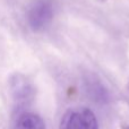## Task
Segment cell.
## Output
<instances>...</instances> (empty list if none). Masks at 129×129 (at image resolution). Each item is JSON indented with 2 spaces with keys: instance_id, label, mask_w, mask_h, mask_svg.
Here are the masks:
<instances>
[{
  "instance_id": "1",
  "label": "cell",
  "mask_w": 129,
  "mask_h": 129,
  "mask_svg": "<svg viewBox=\"0 0 129 129\" xmlns=\"http://www.w3.org/2000/svg\"><path fill=\"white\" fill-rule=\"evenodd\" d=\"M59 129H99V122L91 109L75 107L64 112Z\"/></svg>"
},
{
  "instance_id": "2",
  "label": "cell",
  "mask_w": 129,
  "mask_h": 129,
  "mask_svg": "<svg viewBox=\"0 0 129 129\" xmlns=\"http://www.w3.org/2000/svg\"><path fill=\"white\" fill-rule=\"evenodd\" d=\"M9 91L16 104L24 105L34 96V87L25 76L16 74L9 79Z\"/></svg>"
},
{
  "instance_id": "3",
  "label": "cell",
  "mask_w": 129,
  "mask_h": 129,
  "mask_svg": "<svg viewBox=\"0 0 129 129\" xmlns=\"http://www.w3.org/2000/svg\"><path fill=\"white\" fill-rule=\"evenodd\" d=\"M53 15V8L50 1L40 0L31 8L28 13V24L34 31H39L50 23Z\"/></svg>"
},
{
  "instance_id": "4",
  "label": "cell",
  "mask_w": 129,
  "mask_h": 129,
  "mask_svg": "<svg viewBox=\"0 0 129 129\" xmlns=\"http://www.w3.org/2000/svg\"><path fill=\"white\" fill-rule=\"evenodd\" d=\"M15 129H47L43 119L34 112H23L16 120Z\"/></svg>"
},
{
  "instance_id": "5",
  "label": "cell",
  "mask_w": 129,
  "mask_h": 129,
  "mask_svg": "<svg viewBox=\"0 0 129 129\" xmlns=\"http://www.w3.org/2000/svg\"><path fill=\"white\" fill-rule=\"evenodd\" d=\"M126 129H129V127H128V128H126Z\"/></svg>"
}]
</instances>
